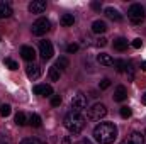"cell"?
<instances>
[{
    "label": "cell",
    "instance_id": "6da1fadb",
    "mask_svg": "<svg viewBox=\"0 0 146 144\" xmlns=\"http://www.w3.org/2000/svg\"><path fill=\"white\" fill-rule=\"evenodd\" d=\"M117 137V127L112 122H100L94 129V139L99 144H112Z\"/></svg>",
    "mask_w": 146,
    "mask_h": 144
},
{
    "label": "cell",
    "instance_id": "7a4b0ae2",
    "mask_svg": "<svg viewBox=\"0 0 146 144\" xmlns=\"http://www.w3.org/2000/svg\"><path fill=\"white\" fill-rule=\"evenodd\" d=\"M63 122H65L66 131L72 132V134L82 132L83 127H85V117H83L82 114H78V112H73V110L65 115V120H63Z\"/></svg>",
    "mask_w": 146,
    "mask_h": 144
},
{
    "label": "cell",
    "instance_id": "3957f363",
    "mask_svg": "<svg viewBox=\"0 0 146 144\" xmlns=\"http://www.w3.org/2000/svg\"><path fill=\"white\" fill-rule=\"evenodd\" d=\"M127 17H129V20L134 24V26H139V24H143L145 22V7L141 5V3H133L131 7H129V10H127Z\"/></svg>",
    "mask_w": 146,
    "mask_h": 144
},
{
    "label": "cell",
    "instance_id": "277c9868",
    "mask_svg": "<svg viewBox=\"0 0 146 144\" xmlns=\"http://www.w3.org/2000/svg\"><path fill=\"white\" fill-rule=\"evenodd\" d=\"M49 27H51V22L48 19L41 17V19H37L36 22L33 24V34L34 36H44L49 31Z\"/></svg>",
    "mask_w": 146,
    "mask_h": 144
},
{
    "label": "cell",
    "instance_id": "5b68a950",
    "mask_svg": "<svg viewBox=\"0 0 146 144\" xmlns=\"http://www.w3.org/2000/svg\"><path fill=\"white\" fill-rule=\"evenodd\" d=\"M107 115V107L104 104H95L92 108H88V119L90 120H100Z\"/></svg>",
    "mask_w": 146,
    "mask_h": 144
},
{
    "label": "cell",
    "instance_id": "8992f818",
    "mask_svg": "<svg viewBox=\"0 0 146 144\" xmlns=\"http://www.w3.org/2000/svg\"><path fill=\"white\" fill-rule=\"evenodd\" d=\"M85 107H87V97H85L83 93H76L72 98V110L80 114Z\"/></svg>",
    "mask_w": 146,
    "mask_h": 144
},
{
    "label": "cell",
    "instance_id": "52a82bcc",
    "mask_svg": "<svg viewBox=\"0 0 146 144\" xmlns=\"http://www.w3.org/2000/svg\"><path fill=\"white\" fill-rule=\"evenodd\" d=\"M39 54H41V58L46 61V59H51L53 58V44L49 42V41H41L39 42Z\"/></svg>",
    "mask_w": 146,
    "mask_h": 144
},
{
    "label": "cell",
    "instance_id": "ba28073f",
    "mask_svg": "<svg viewBox=\"0 0 146 144\" xmlns=\"http://www.w3.org/2000/svg\"><path fill=\"white\" fill-rule=\"evenodd\" d=\"M33 92L36 95H41V97H53V87L51 85H34Z\"/></svg>",
    "mask_w": 146,
    "mask_h": 144
},
{
    "label": "cell",
    "instance_id": "9c48e42d",
    "mask_svg": "<svg viewBox=\"0 0 146 144\" xmlns=\"http://www.w3.org/2000/svg\"><path fill=\"white\" fill-rule=\"evenodd\" d=\"M41 73H42V70H41V66H39V65L31 63V65H27V66H26V75H27V78H29V80H37V78L41 76Z\"/></svg>",
    "mask_w": 146,
    "mask_h": 144
},
{
    "label": "cell",
    "instance_id": "30bf717a",
    "mask_svg": "<svg viewBox=\"0 0 146 144\" xmlns=\"http://www.w3.org/2000/svg\"><path fill=\"white\" fill-rule=\"evenodd\" d=\"M121 144H145V136L141 132H131Z\"/></svg>",
    "mask_w": 146,
    "mask_h": 144
},
{
    "label": "cell",
    "instance_id": "8fae6325",
    "mask_svg": "<svg viewBox=\"0 0 146 144\" xmlns=\"http://www.w3.org/2000/svg\"><path fill=\"white\" fill-rule=\"evenodd\" d=\"M46 10V2L44 0H34L29 3V12L31 14H42Z\"/></svg>",
    "mask_w": 146,
    "mask_h": 144
},
{
    "label": "cell",
    "instance_id": "7c38bea8",
    "mask_svg": "<svg viewBox=\"0 0 146 144\" xmlns=\"http://www.w3.org/2000/svg\"><path fill=\"white\" fill-rule=\"evenodd\" d=\"M21 54H22V58H24L26 61H34V59H36V51H34V48H31V46H22V48H21Z\"/></svg>",
    "mask_w": 146,
    "mask_h": 144
},
{
    "label": "cell",
    "instance_id": "4fadbf2b",
    "mask_svg": "<svg viewBox=\"0 0 146 144\" xmlns=\"http://www.w3.org/2000/svg\"><path fill=\"white\" fill-rule=\"evenodd\" d=\"M126 98H127V90H126V87L119 85L115 88V92H114V100L115 102H124Z\"/></svg>",
    "mask_w": 146,
    "mask_h": 144
},
{
    "label": "cell",
    "instance_id": "5bb4252c",
    "mask_svg": "<svg viewBox=\"0 0 146 144\" xmlns=\"http://www.w3.org/2000/svg\"><path fill=\"white\" fill-rule=\"evenodd\" d=\"M106 15L109 17L110 20H115V22L122 20V15H121V12H119L117 9H114V7H107V9H106Z\"/></svg>",
    "mask_w": 146,
    "mask_h": 144
},
{
    "label": "cell",
    "instance_id": "9a60e30c",
    "mask_svg": "<svg viewBox=\"0 0 146 144\" xmlns=\"http://www.w3.org/2000/svg\"><path fill=\"white\" fill-rule=\"evenodd\" d=\"M92 31H94L95 34H104V32L107 31V24H106L104 20H95V22L92 24Z\"/></svg>",
    "mask_w": 146,
    "mask_h": 144
},
{
    "label": "cell",
    "instance_id": "2e32d148",
    "mask_svg": "<svg viewBox=\"0 0 146 144\" xmlns=\"http://www.w3.org/2000/svg\"><path fill=\"white\" fill-rule=\"evenodd\" d=\"M97 61H99L100 65H104V66H112V65H114V59L110 58V54H106V53H100V54L97 56Z\"/></svg>",
    "mask_w": 146,
    "mask_h": 144
},
{
    "label": "cell",
    "instance_id": "e0dca14e",
    "mask_svg": "<svg viewBox=\"0 0 146 144\" xmlns=\"http://www.w3.org/2000/svg\"><path fill=\"white\" fill-rule=\"evenodd\" d=\"M12 15V9L9 3L5 2H0V19H5V17H10Z\"/></svg>",
    "mask_w": 146,
    "mask_h": 144
},
{
    "label": "cell",
    "instance_id": "ac0fdd59",
    "mask_svg": "<svg viewBox=\"0 0 146 144\" xmlns=\"http://www.w3.org/2000/svg\"><path fill=\"white\" fill-rule=\"evenodd\" d=\"M60 22H61V26L70 27V26L75 24V17H73L72 14H63V15H61V19H60Z\"/></svg>",
    "mask_w": 146,
    "mask_h": 144
},
{
    "label": "cell",
    "instance_id": "d6986e66",
    "mask_svg": "<svg viewBox=\"0 0 146 144\" xmlns=\"http://www.w3.org/2000/svg\"><path fill=\"white\" fill-rule=\"evenodd\" d=\"M114 49H117V51H124V49H127V39H124V37L115 39V41H114Z\"/></svg>",
    "mask_w": 146,
    "mask_h": 144
},
{
    "label": "cell",
    "instance_id": "ffe728a7",
    "mask_svg": "<svg viewBox=\"0 0 146 144\" xmlns=\"http://www.w3.org/2000/svg\"><path fill=\"white\" fill-rule=\"evenodd\" d=\"M58 70H66L68 66H70V61H68V58H65V56H61V58H58V61H56V65H54Z\"/></svg>",
    "mask_w": 146,
    "mask_h": 144
},
{
    "label": "cell",
    "instance_id": "44dd1931",
    "mask_svg": "<svg viewBox=\"0 0 146 144\" xmlns=\"http://www.w3.org/2000/svg\"><path fill=\"white\" fill-rule=\"evenodd\" d=\"M15 124L17 126H26L27 124V117H26L24 112H17L15 114Z\"/></svg>",
    "mask_w": 146,
    "mask_h": 144
},
{
    "label": "cell",
    "instance_id": "7402d4cb",
    "mask_svg": "<svg viewBox=\"0 0 146 144\" xmlns=\"http://www.w3.org/2000/svg\"><path fill=\"white\" fill-rule=\"evenodd\" d=\"M48 75H49V80H51V81H58V80H60V70H58L56 66H51L49 71H48Z\"/></svg>",
    "mask_w": 146,
    "mask_h": 144
},
{
    "label": "cell",
    "instance_id": "603a6c76",
    "mask_svg": "<svg viewBox=\"0 0 146 144\" xmlns=\"http://www.w3.org/2000/svg\"><path fill=\"white\" fill-rule=\"evenodd\" d=\"M29 124H31L33 127H41L42 120H41V117H39L37 114H31V117H29Z\"/></svg>",
    "mask_w": 146,
    "mask_h": 144
},
{
    "label": "cell",
    "instance_id": "cb8c5ba5",
    "mask_svg": "<svg viewBox=\"0 0 146 144\" xmlns=\"http://www.w3.org/2000/svg\"><path fill=\"white\" fill-rule=\"evenodd\" d=\"M114 66H115V70H117L119 73H122V71H126L127 63H126L124 59H115V61H114Z\"/></svg>",
    "mask_w": 146,
    "mask_h": 144
},
{
    "label": "cell",
    "instance_id": "d4e9b609",
    "mask_svg": "<svg viewBox=\"0 0 146 144\" xmlns=\"http://www.w3.org/2000/svg\"><path fill=\"white\" fill-rule=\"evenodd\" d=\"M10 112H12V107H10L9 104H3V105H0V115H2V117H7V115H10Z\"/></svg>",
    "mask_w": 146,
    "mask_h": 144
},
{
    "label": "cell",
    "instance_id": "484cf974",
    "mask_svg": "<svg viewBox=\"0 0 146 144\" xmlns=\"http://www.w3.org/2000/svg\"><path fill=\"white\" fill-rule=\"evenodd\" d=\"M131 114H133V110H131L129 107H126V105H124V107H121V117H122V119H129V117H131Z\"/></svg>",
    "mask_w": 146,
    "mask_h": 144
},
{
    "label": "cell",
    "instance_id": "4316f807",
    "mask_svg": "<svg viewBox=\"0 0 146 144\" xmlns=\"http://www.w3.org/2000/svg\"><path fill=\"white\" fill-rule=\"evenodd\" d=\"M61 102H63V98H61L60 95H53V97H51V105H53V107H60Z\"/></svg>",
    "mask_w": 146,
    "mask_h": 144
},
{
    "label": "cell",
    "instance_id": "83f0119b",
    "mask_svg": "<svg viewBox=\"0 0 146 144\" xmlns=\"http://www.w3.org/2000/svg\"><path fill=\"white\" fill-rule=\"evenodd\" d=\"M5 65H7V66H9V70H12V71L19 68V65H17L14 59H10V58H7V59H5Z\"/></svg>",
    "mask_w": 146,
    "mask_h": 144
},
{
    "label": "cell",
    "instance_id": "f1b7e54d",
    "mask_svg": "<svg viewBox=\"0 0 146 144\" xmlns=\"http://www.w3.org/2000/svg\"><path fill=\"white\" fill-rule=\"evenodd\" d=\"M21 144H42L39 139H36V137H27V139H24Z\"/></svg>",
    "mask_w": 146,
    "mask_h": 144
},
{
    "label": "cell",
    "instance_id": "f546056e",
    "mask_svg": "<svg viewBox=\"0 0 146 144\" xmlns=\"http://www.w3.org/2000/svg\"><path fill=\"white\" fill-rule=\"evenodd\" d=\"M126 73H127L129 80H133V78H134V70H133V65H131V63H127V66H126Z\"/></svg>",
    "mask_w": 146,
    "mask_h": 144
},
{
    "label": "cell",
    "instance_id": "4dcf8cb0",
    "mask_svg": "<svg viewBox=\"0 0 146 144\" xmlns=\"http://www.w3.org/2000/svg\"><path fill=\"white\" fill-rule=\"evenodd\" d=\"M110 87V80L109 78H104L102 81H100V90H107Z\"/></svg>",
    "mask_w": 146,
    "mask_h": 144
},
{
    "label": "cell",
    "instance_id": "1f68e13d",
    "mask_svg": "<svg viewBox=\"0 0 146 144\" xmlns=\"http://www.w3.org/2000/svg\"><path fill=\"white\" fill-rule=\"evenodd\" d=\"M95 44H97L99 48H104V46H107V39H106V37H99Z\"/></svg>",
    "mask_w": 146,
    "mask_h": 144
},
{
    "label": "cell",
    "instance_id": "d6a6232c",
    "mask_svg": "<svg viewBox=\"0 0 146 144\" xmlns=\"http://www.w3.org/2000/svg\"><path fill=\"white\" fill-rule=\"evenodd\" d=\"M131 44H133V48H136V49H139V48L143 46V41H141L139 37H136V39H134V41H133Z\"/></svg>",
    "mask_w": 146,
    "mask_h": 144
},
{
    "label": "cell",
    "instance_id": "836d02e7",
    "mask_svg": "<svg viewBox=\"0 0 146 144\" xmlns=\"http://www.w3.org/2000/svg\"><path fill=\"white\" fill-rule=\"evenodd\" d=\"M66 51H68L70 54H73V53H76V51H78V44H70V46L66 48Z\"/></svg>",
    "mask_w": 146,
    "mask_h": 144
},
{
    "label": "cell",
    "instance_id": "e575fe53",
    "mask_svg": "<svg viewBox=\"0 0 146 144\" xmlns=\"http://www.w3.org/2000/svg\"><path fill=\"white\" fill-rule=\"evenodd\" d=\"M90 7H92L94 10H100V9H102V3H100V2H92Z\"/></svg>",
    "mask_w": 146,
    "mask_h": 144
},
{
    "label": "cell",
    "instance_id": "d590c367",
    "mask_svg": "<svg viewBox=\"0 0 146 144\" xmlns=\"http://www.w3.org/2000/svg\"><path fill=\"white\" fill-rule=\"evenodd\" d=\"M0 144H10V139L5 134H0Z\"/></svg>",
    "mask_w": 146,
    "mask_h": 144
},
{
    "label": "cell",
    "instance_id": "8d00e7d4",
    "mask_svg": "<svg viewBox=\"0 0 146 144\" xmlns=\"http://www.w3.org/2000/svg\"><path fill=\"white\" fill-rule=\"evenodd\" d=\"M61 144H75V143L72 141V137H70V136H66V137L61 141Z\"/></svg>",
    "mask_w": 146,
    "mask_h": 144
},
{
    "label": "cell",
    "instance_id": "74e56055",
    "mask_svg": "<svg viewBox=\"0 0 146 144\" xmlns=\"http://www.w3.org/2000/svg\"><path fill=\"white\" fill-rule=\"evenodd\" d=\"M78 144H92L88 139H82V141H78Z\"/></svg>",
    "mask_w": 146,
    "mask_h": 144
},
{
    "label": "cell",
    "instance_id": "f35d334b",
    "mask_svg": "<svg viewBox=\"0 0 146 144\" xmlns=\"http://www.w3.org/2000/svg\"><path fill=\"white\" fill-rule=\"evenodd\" d=\"M141 102H143V104L146 105V92L143 93V95H141Z\"/></svg>",
    "mask_w": 146,
    "mask_h": 144
},
{
    "label": "cell",
    "instance_id": "ab89813d",
    "mask_svg": "<svg viewBox=\"0 0 146 144\" xmlns=\"http://www.w3.org/2000/svg\"><path fill=\"white\" fill-rule=\"evenodd\" d=\"M141 70H143V71H146V61H143V63H141Z\"/></svg>",
    "mask_w": 146,
    "mask_h": 144
},
{
    "label": "cell",
    "instance_id": "60d3db41",
    "mask_svg": "<svg viewBox=\"0 0 146 144\" xmlns=\"http://www.w3.org/2000/svg\"><path fill=\"white\" fill-rule=\"evenodd\" d=\"M145 134H146V132H145Z\"/></svg>",
    "mask_w": 146,
    "mask_h": 144
}]
</instances>
